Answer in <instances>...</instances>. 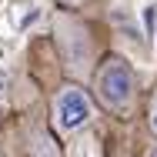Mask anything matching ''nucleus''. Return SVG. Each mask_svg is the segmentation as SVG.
<instances>
[{
  "label": "nucleus",
  "mask_w": 157,
  "mask_h": 157,
  "mask_svg": "<svg viewBox=\"0 0 157 157\" xmlns=\"http://www.w3.org/2000/svg\"><path fill=\"white\" fill-rule=\"evenodd\" d=\"M87 87L104 114H110L117 121H134L140 114V104H144L140 77L130 67V60L121 54H104L87 80Z\"/></svg>",
  "instance_id": "f257e3e1"
},
{
  "label": "nucleus",
  "mask_w": 157,
  "mask_h": 157,
  "mask_svg": "<svg viewBox=\"0 0 157 157\" xmlns=\"http://www.w3.org/2000/svg\"><path fill=\"white\" fill-rule=\"evenodd\" d=\"M54 44L63 60V70L70 80H90L94 67L100 63V44L94 37V27L77 17V10H57L54 13Z\"/></svg>",
  "instance_id": "f03ea898"
},
{
  "label": "nucleus",
  "mask_w": 157,
  "mask_h": 157,
  "mask_svg": "<svg viewBox=\"0 0 157 157\" xmlns=\"http://www.w3.org/2000/svg\"><path fill=\"white\" fill-rule=\"evenodd\" d=\"M97 100L90 94V87L84 80H63L54 87V94L47 100V127L60 137V140H70L84 130H90L97 121Z\"/></svg>",
  "instance_id": "7ed1b4c3"
},
{
  "label": "nucleus",
  "mask_w": 157,
  "mask_h": 157,
  "mask_svg": "<svg viewBox=\"0 0 157 157\" xmlns=\"http://www.w3.org/2000/svg\"><path fill=\"white\" fill-rule=\"evenodd\" d=\"M57 134L54 130H37L30 137V147H27V157H60V147H57Z\"/></svg>",
  "instance_id": "20e7f679"
},
{
  "label": "nucleus",
  "mask_w": 157,
  "mask_h": 157,
  "mask_svg": "<svg viewBox=\"0 0 157 157\" xmlns=\"http://www.w3.org/2000/svg\"><path fill=\"white\" fill-rule=\"evenodd\" d=\"M147 130H151V137H157V84L151 87V97H147Z\"/></svg>",
  "instance_id": "39448f33"
},
{
  "label": "nucleus",
  "mask_w": 157,
  "mask_h": 157,
  "mask_svg": "<svg viewBox=\"0 0 157 157\" xmlns=\"http://www.w3.org/2000/svg\"><path fill=\"white\" fill-rule=\"evenodd\" d=\"M60 10H84V7H90L94 0H54Z\"/></svg>",
  "instance_id": "423d86ee"
},
{
  "label": "nucleus",
  "mask_w": 157,
  "mask_h": 157,
  "mask_svg": "<svg viewBox=\"0 0 157 157\" xmlns=\"http://www.w3.org/2000/svg\"><path fill=\"white\" fill-rule=\"evenodd\" d=\"M140 157H157V137L147 144V147H144V154H140Z\"/></svg>",
  "instance_id": "0eeeda50"
},
{
  "label": "nucleus",
  "mask_w": 157,
  "mask_h": 157,
  "mask_svg": "<svg viewBox=\"0 0 157 157\" xmlns=\"http://www.w3.org/2000/svg\"><path fill=\"white\" fill-rule=\"evenodd\" d=\"M114 157H130V154H114Z\"/></svg>",
  "instance_id": "6e6552de"
},
{
  "label": "nucleus",
  "mask_w": 157,
  "mask_h": 157,
  "mask_svg": "<svg viewBox=\"0 0 157 157\" xmlns=\"http://www.w3.org/2000/svg\"><path fill=\"white\" fill-rule=\"evenodd\" d=\"M154 37H157V27H154Z\"/></svg>",
  "instance_id": "1a4fd4ad"
}]
</instances>
